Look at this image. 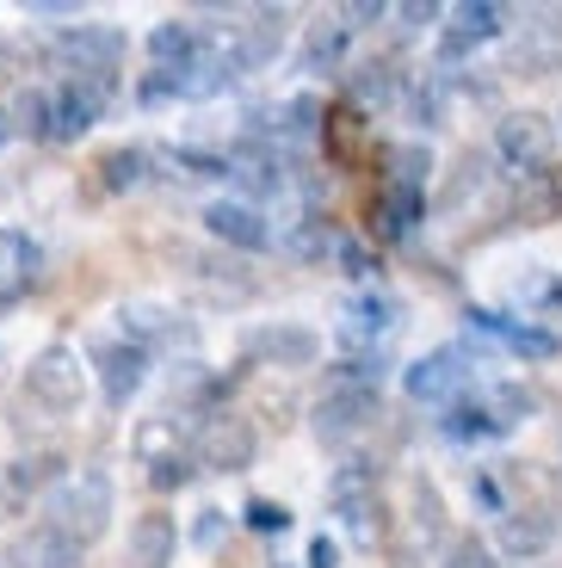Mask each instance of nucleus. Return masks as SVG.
<instances>
[{"label": "nucleus", "mask_w": 562, "mask_h": 568, "mask_svg": "<svg viewBox=\"0 0 562 568\" xmlns=\"http://www.w3.org/2000/svg\"><path fill=\"white\" fill-rule=\"evenodd\" d=\"M390 87H395V74L378 62L371 74H359V81H352V93H359V100H390Z\"/></svg>", "instance_id": "nucleus-29"}, {"label": "nucleus", "mask_w": 562, "mask_h": 568, "mask_svg": "<svg viewBox=\"0 0 562 568\" xmlns=\"http://www.w3.org/2000/svg\"><path fill=\"white\" fill-rule=\"evenodd\" d=\"M253 358H272V365H315V353H322V341H315L310 327H291V322H272L260 327L248 341Z\"/></svg>", "instance_id": "nucleus-15"}, {"label": "nucleus", "mask_w": 562, "mask_h": 568, "mask_svg": "<svg viewBox=\"0 0 562 568\" xmlns=\"http://www.w3.org/2000/svg\"><path fill=\"white\" fill-rule=\"evenodd\" d=\"M390 322H395L390 297H378V291H371V297H352L347 315H340V346H371Z\"/></svg>", "instance_id": "nucleus-16"}, {"label": "nucleus", "mask_w": 562, "mask_h": 568, "mask_svg": "<svg viewBox=\"0 0 562 568\" xmlns=\"http://www.w3.org/2000/svg\"><path fill=\"white\" fill-rule=\"evenodd\" d=\"M310 568H340V544L334 538H310Z\"/></svg>", "instance_id": "nucleus-30"}, {"label": "nucleus", "mask_w": 562, "mask_h": 568, "mask_svg": "<svg viewBox=\"0 0 562 568\" xmlns=\"http://www.w3.org/2000/svg\"><path fill=\"white\" fill-rule=\"evenodd\" d=\"M57 50L74 62V81H93V87L112 93L118 62H124L130 38H124V31H112V26H74V31H62V38H57Z\"/></svg>", "instance_id": "nucleus-4"}, {"label": "nucleus", "mask_w": 562, "mask_h": 568, "mask_svg": "<svg viewBox=\"0 0 562 568\" xmlns=\"http://www.w3.org/2000/svg\"><path fill=\"white\" fill-rule=\"evenodd\" d=\"M445 568H494V550L482 538H458L451 556H445Z\"/></svg>", "instance_id": "nucleus-27"}, {"label": "nucleus", "mask_w": 562, "mask_h": 568, "mask_svg": "<svg viewBox=\"0 0 562 568\" xmlns=\"http://www.w3.org/2000/svg\"><path fill=\"white\" fill-rule=\"evenodd\" d=\"M470 377H476V365H470V353L464 346H433L426 358H414L408 365V396L414 402H439V408H458L464 402V389H470Z\"/></svg>", "instance_id": "nucleus-3"}, {"label": "nucleus", "mask_w": 562, "mask_h": 568, "mask_svg": "<svg viewBox=\"0 0 562 568\" xmlns=\"http://www.w3.org/2000/svg\"><path fill=\"white\" fill-rule=\"evenodd\" d=\"M7 562L13 568H81V550H74L62 531L31 526V531H19V538L7 544Z\"/></svg>", "instance_id": "nucleus-14"}, {"label": "nucleus", "mask_w": 562, "mask_h": 568, "mask_svg": "<svg viewBox=\"0 0 562 568\" xmlns=\"http://www.w3.org/2000/svg\"><path fill=\"white\" fill-rule=\"evenodd\" d=\"M106 100H112V93H106V87H93V81H62L57 93H50V136L57 142H81L87 130L99 124V112H106Z\"/></svg>", "instance_id": "nucleus-7"}, {"label": "nucleus", "mask_w": 562, "mask_h": 568, "mask_svg": "<svg viewBox=\"0 0 562 568\" xmlns=\"http://www.w3.org/2000/svg\"><path fill=\"white\" fill-rule=\"evenodd\" d=\"M506 26V7H494V0H464V7H451L445 19V38H439V62H464L470 50H482L489 38H501Z\"/></svg>", "instance_id": "nucleus-6"}, {"label": "nucleus", "mask_w": 562, "mask_h": 568, "mask_svg": "<svg viewBox=\"0 0 562 568\" xmlns=\"http://www.w3.org/2000/svg\"><path fill=\"white\" fill-rule=\"evenodd\" d=\"M149 483H155V488H185V483H192V452L168 457V464H149Z\"/></svg>", "instance_id": "nucleus-28"}, {"label": "nucleus", "mask_w": 562, "mask_h": 568, "mask_svg": "<svg viewBox=\"0 0 562 568\" xmlns=\"http://www.w3.org/2000/svg\"><path fill=\"white\" fill-rule=\"evenodd\" d=\"M26 396L43 402L50 414H81L87 396V365L74 358V346H43L26 365Z\"/></svg>", "instance_id": "nucleus-2"}, {"label": "nucleus", "mask_w": 562, "mask_h": 568, "mask_svg": "<svg viewBox=\"0 0 562 568\" xmlns=\"http://www.w3.org/2000/svg\"><path fill=\"white\" fill-rule=\"evenodd\" d=\"M421 216H426V199H421V192L390 185V192H383V211H378L383 242H402V235H414V223H421Z\"/></svg>", "instance_id": "nucleus-17"}, {"label": "nucleus", "mask_w": 562, "mask_h": 568, "mask_svg": "<svg viewBox=\"0 0 562 568\" xmlns=\"http://www.w3.org/2000/svg\"><path fill=\"white\" fill-rule=\"evenodd\" d=\"M223 538V513H204V519H198V544H217Z\"/></svg>", "instance_id": "nucleus-31"}, {"label": "nucleus", "mask_w": 562, "mask_h": 568, "mask_svg": "<svg viewBox=\"0 0 562 568\" xmlns=\"http://www.w3.org/2000/svg\"><path fill=\"white\" fill-rule=\"evenodd\" d=\"M43 513H50L43 526L62 531L74 550H87V544H99L106 531H112V513H118L112 476H106V469H69V476L50 488V507Z\"/></svg>", "instance_id": "nucleus-1"}, {"label": "nucleus", "mask_w": 562, "mask_h": 568, "mask_svg": "<svg viewBox=\"0 0 562 568\" xmlns=\"http://www.w3.org/2000/svg\"><path fill=\"white\" fill-rule=\"evenodd\" d=\"M402 19H408V26H433L439 7H402Z\"/></svg>", "instance_id": "nucleus-32"}, {"label": "nucleus", "mask_w": 562, "mask_h": 568, "mask_svg": "<svg viewBox=\"0 0 562 568\" xmlns=\"http://www.w3.org/2000/svg\"><path fill=\"white\" fill-rule=\"evenodd\" d=\"M204 229H211L223 247H241V254H260V247L272 242L267 216L253 211V204H241V199H217L211 211H204Z\"/></svg>", "instance_id": "nucleus-11"}, {"label": "nucleus", "mask_w": 562, "mask_h": 568, "mask_svg": "<svg viewBox=\"0 0 562 568\" xmlns=\"http://www.w3.org/2000/svg\"><path fill=\"white\" fill-rule=\"evenodd\" d=\"M198 452H204L211 469H248L253 464V426L241 420V414H217V420L204 426Z\"/></svg>", "instance_id": "nucleus-12"}, {"label": "nucleus", "mask_w": 562, "mask_h": 568, "mask_svg": "<svg viewBox=\"0 0 562 568\" xmlns=\"http://www.w3.org/2000/svg\"><path fill=\"white\" fill-rule=\"evenodd\" d=\"M390 161H395V180H390V185H408V192H421V185H426V168H433L426 142H421V149H414V142H402Z\"/></svg>", "instance_id": "nucleus-22"}, {"label": "nucleus", "mask_w": 562, "mask_h": 568, "mask_svg": "<svg viewBox=\"0 0 562 568\" xmlns=\"http://www.w3.org/2000/svg\"><path fill=\"white\" fill-rule=\"evenodd\" d=\"M198 43H204V38H198L185 19H168V26L149 31V57H155V69H180V62L198 57Z\"/></svg>", "instance_id": "nucleus-18"}, {"label": "nucleus", "mask_w": 562, "mask_h": 568, "mask_svg": "<svg viewBox=\"0 0 562 568\" xmlns=\"http://www.w3.org/2000/svg\"><path fill=\"white\" fill-rule=\"evenodd\" d=\"M371 420H378V389H328L315 402V439L334 445V452L359 439Z\"/></svg>", "instance_id": "nucleus-5"}, {"label": "nucleus", "mask_w": 562, "mask_h": 568, "mask_svg": "<svg viewBox=\"0 0 562 568\" xmlns=\"http://www.w3.org/2000/svg\"><path fill=\"white\" fill-rule=\"evenodd\" d=\"M124 322H130V341H149V334H168V310H155V303H130V310H124Z\"/></svg>", "instance_id": "nucleus-24"}, {"label": "nucleus", "mask_w": 562, "mask_h": 568, "mask_svg": "<svg viewBox=\"0 0 562 568\" xmlns=\"http://www.w3.org/2000/svg\"><path fill=\"white\" fill-rule=\"evenodd\" d=\"M93 371H99V396L112 402V408H124V402L142 389V377H149V346H137V341H106V346L93 353Z\"/></svg>", "instance_id": "nucleus-8"}, {"label": "nucleus", "mask_w": 562, "mask_h": 568, "mask_svg": "<svg viewBox=\"0 0 562 568\" xmlns=\"http://www.w3.org/2000/svg\"><path fill=\"white\" fill-rule=\"evenodd\" d=\"M340 50H347V26H340V19H328V26H315V38H310V50H303V62H310V69H334Z\"/></svg>", "instance_id": "nucleus-21"}, {"label": "nucleus", "mask_w": 562, "mask_h": 568, "mask_svg": "<svg viewBox=\"0 0 562 568\" xmlns=\"http://www.w3.org/2000/svg\"><path fill=\"white\" fill-rule=\"evenodd\" d=\"M334 513L347 519V531L359 544L378 538V483H371V469H334Z\"/></svg>", "instance_id": "nucleus-10"}, {"label": "nucleus", "mask_w": 562, "mask_h": 568, "mask_svg": "<svg viewBox=\"0 0 562 568\" xmlns=\"http://www.w3.org/2000/svg\"><path fill=\"white\" fill-rule=\"evenodd\" d=\"M99 168H106V185H112V192H130V185H142V173H149V149H112Z\"/></svg>", "instance_id": "nucleus-19"}, {"label": "nucleus", "mask_w": 562, "mask_h": 568, "mask_svg": "<svg viewBox=\"0 0 562 568\" xmlns=\"http://www.w3.org/2000/svg\"><path fill=\"white\" fill-rule=\"evenodd\" d=\"M31 260H38V247L19 229H0V284H19L31 272Z\"/></svg>", "instance_id": "nucleus-20"}, {"label": "nucleus", "mask_w": 562, "mask_h": 568, "mask_svg": "<svg viewBox=\"0 0 562 568\" xmlns=\"http://www.w3.org/2000/svg\"><path fill=\"white\" fill-rule=\"evenodd\" d=\"M7 136H13V118H7V112H0V142H7Z\"/></svg>", "instance_id": "nucleus-33"}, {"label": "nucleus", "mask_w": 562, "mask_h": 568, "mask_svg": "<svg viewBox=\"0 0 562 568\" xmlns=\"http://www.w3.org/2000/svg\"><path fill=\"white\" fill-rule=\"evenodd\" d=\"M494 149H501L506 168H544L550 149H556V130H550L544 112H513L494 130Z\"/></svg>", "instance_id": "nucleus-9"}, {"label": "nucleus", "mask_w": 562, "mask_h": 568, "mask_svg": "<svg viewBox=\"0 0 562 568\" xmlns=\"http://www.w3.org/2000/svg\"><path fill=\"white\" fill-rule=\"evenodd\" d=\"M248 526L253 531H291V507H279V500H248Z\"/></svg>", "instance_id": "nucleus-26"}, {"label": "nucleus", "mask_w": 562, "mask_h": 568, "mask_svg": "<svg viewBox=\"0 0 562 568\" xmlns=\"http://www.w3.org/2000/svg\"><path fill=\"white\" fill-rule=\"evenodd\" d=\"M173 550H180L173 513H142L130 526V568H173Z\"/></svg>", "instance_id": "nucleus-13"}, {"label": "nucleus", "mask_w": 562, "mask_h": 568, "mask_svg": "<svg viewBox=\"0 0 562 568\" xmlns=\"http://www.w3.org/2000/svg\"><path fill=\"white\" fill-rule=\"evenodd\" d=\"M445 433L451 439H489V433H501V426L489 420V408H464V402H458L451 420H445Z\"/></svg>", "instance_id": "nucleus-23"}, {"label": "nucleus", "mask_w": 562, "mask_h": 568, "mask_svg": "<svg viewBox=\"0 0 562 568\" xmlns=\"http://www.w3.org/2000/svg\"><path fill=\"white\" fill-rule=\"evenodd\" d=\"M19 124L13 130H26V136H50V100L43 93H19Z\"/></svg>", "instance_id": "nucleus-25"}]
</instances>
